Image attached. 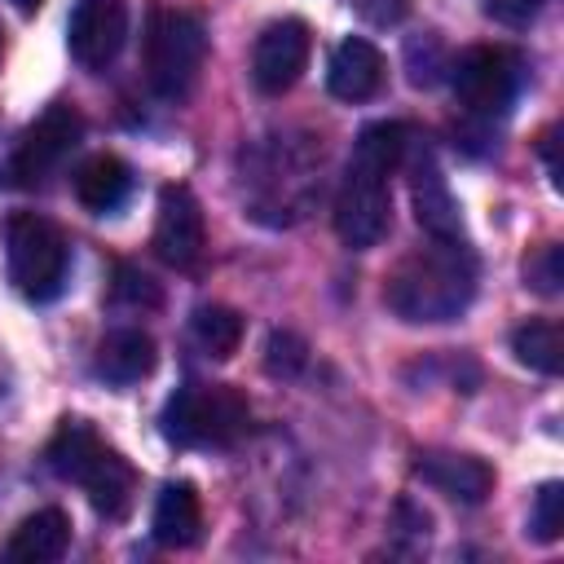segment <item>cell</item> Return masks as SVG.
Returning a JSON list of instances; mask_svg holds the SVG:
<instances>
[{"label": "cell", "mask_w": 564, "mask_h": 564, "mask_svg": "<svg viewBox=\"0 0 564 564\" xmlns=\"http://www.w3.org/2000/svg\"><path fill=\"white\" fill-rule=\"evenodd\" d=\"M405 145H410V128L392 123V119L366 123L357 132L339 194H335V234L352 251H366L388 234V225H392V185L388 181H392L397 163L405 159Z\"/></svg>", "instance_id": "obj_1"}, {"label": "cell", "mask_w": 564, "mask_h": 564, "mask_svg": "<svg viewBox=\"0 0 564 564\" xmlns=\"http://www.w3.org/2000/svg\"><path fill=\"white\" fill-rule=\"evenodd\" d=\"M471 295H476V260L467 242H445V238H427V247L401 256L383 282V304L414 326L454 322L458 313H467Z\"/></svg>", "instance_id": "obj_2"}, {"label": "cell", "mask_w": 564, "mask_h": 564, "mask_svg": "<svg viewBox=\"0 0 564 564\" xmlns=\"http://www.w3.org/2000/svg\"><path fill=\"white\" fill-rule=\"evenodd\" d=\"M48 467L62 476V480H75L93 511L106 516V520H123L128 507H132V494H137V471L128 467V458L106 445L84 419H66L53 441H48Z\"/></svg>", "instance_id": "obj_3"}, {"label": "cell", "mask_w": 564, "mask_h": 564, "mask_svg": "<svg viewBox=\"0 0 564 564\" xmlns=\"http://www.w3.org/2000/svg\"><path fill=\"white\" fill-rule=\"evenodd\" d=\"M163 436L189 449H225L247 436L251 405L229 383H185L163 405Z\"/></svg>", "instance_id": "obj_4"}, {"label": "cell", "mask_w": 564, "mask_h": 564, "mask_svg": "<svg viewBox=\"0 0 564 564\" xmlns=\"http://www.w3.org/2000/svg\"><path fill=\"white\" fill-rule=\"evenodd\" d=\"M4 264L18 295H26L31 304H48L62 295L70 273L66 234L40 212H13L4 220Z\"/></svg>", "instance_id": "obj_5"}, {"label": "cell", "mask_w": 564, "mask_h": 564, "mask_svg": "<svg viewBox=\"0 0 564 564\" xmlns=\"http://www.w3.org/2000/svg\"><path fill=\"white\" fill-rule=\"evenodd\" d=\"M207 57V31L185 9H154L145 22V84L163 101H181Z\"/></svg>", "instance_id": "obj_6"}, {"label": "cell", "mask_w": 564, "mask_h": 564, "mask_svg": "<svg viewBox=\"0 0 564 564\" xmlns=\"http://www.w3.org/2000/svg\"><path fill=\"white\" fill-rule=\"evenodd\" d=\"M79 137H84V119H79V110L75 106H66V101H53L22 137H18V145H13V154H9V163H4V185H13V189H40L62 163H66V154L79 145Z\"/></svg>", "instance_id": "obj_7"}, {"label": "cell", "mask_w": 564, "mask_h": 564, "mask_svg": "<svg viewBox=\"0 0 564 564\" xmlns=\"http://www.w3.org/2000/svg\"><path fill=\"white\" fill-rule=\"evenodd\" d=\"M520 88V57L502 44H476L454 62V97L471 115H502Z\"/></svg>", "instance_id": "obj_8"}, {"label": "cell", "mask_w": 564, "mask_h": 564, "mask_svg": "<svg viewBox=\"0 0 564 564\" xmlns=\"http://www.w3.org/2000/svg\"><path fill=\"white\" fill-rule=\"evenodd\" d=\"M128 40V0H75L66 18V48L79 66L101 70Z\"/></svg>", "instance_id": "obj_9"}, {"label": "cell", "mask_w": 564, "mask_h": 564, "mask_svg": "<svg viewBox=\"0 0 564 564\" xmlns=\"http://www.w3.org/2000/svg\"><path fill=\"white\" fill-rule=\"evenodd\" d=\"M308 48H313V35H308V26L300 18L269 22L256 35V48H251V79H256V88L269 93V97L286 93L304 75Z\"/></svg>", "instance_id": "obj_10"}, {"label": "cell", "mask_w": 564, "mask_h": 564, "mask_svg": "<svg viewBox=\"0 0 564 564\" xmlns=\"http://www.w3.org/2000/svg\"><path fill=\"white\" fill-rule=\"evenodd\" d=\"M203 242H207L203 207L189 194V185H163L159 216H154V256L172 269H194L203 256Z\"/></svg>", "instance_id": "obj_11"}, {"label": "cell", "mask_w": 564, "mask_h": 564, "mask_svg": "<svg viewBox=\"0 0 564 564\" xmlns=\"http://www.w3.org/2000/svg\"><path fill=\"white\" fill-rule=\"evenodd\" d=\"M414 476H423L432 489H441L445 498L467 502V507L485 502L489 489H494V467L485 458H476V454H441V449L436 454H419Z\"/></svg>", "instance_id": "obj_12"}, {"label": "cell", "mask_w": 564, "mask_h": 564, "mask_svg": "<svg viewBox=\"0 0 564 564\" xmlns=\"http://www.w3.org/2000/svg\"><path fill=\"white\" fill-rule=\"evenodd\" d=\"M379 84H383V53L361 35L339 40L326 62V88L339 101H366L379 93Z\"/></svg>", "instance_id": "obj_13"}, {"label": "cell", "mask_w": 564, "mask_h": 564, "mask_svg": "<svg viewBox=\"0 0 564 564\" xmlns=\"http://www.w3.org/2000/svg\"><path fill=\"white\" fill-rule=\"evenodd\" d=\"M410 194H414V216H419V229L427 238H445V242H463V216H458V203L436 167L432 154H423L414 163V176H410Z\"/></svg>", "instance_id": "obj_14"}, {"label": "cell", "mask_w": 564, "mask_h": 564, "mask_svg": "<svg viewBox=\"0 0 564 564\" xmlns=\"http://www.w3.org/2000/svg\"><path fill=\"white\" fill-rule=\"evenodd\" d=\"M154 361H159V352H154V339L145 335V330H137V326H123V330H110L101 344H97V375L106 379V383H119V388H128V383H141L150 370H154Z\"/></svg>", "instance_id": "obj_15"}, {"label": "cell", "mask_w": 564, "mask_h": 564, "mask_svg": "<svg viewBox=\"0 0 564 564\" xmlns=\"http://www.w3.org/2000/svg\"><path fill=\"white\" fill-rule=\"evenodd\" d=\"M150 533L159 546H194L203 533V507L189 480H172L163 485V494L154 498V516H150Z\"/></svg>", "instance_id": "obj_16"}, {"label": "cell", "mask_w": 564, "mask_h": 564, "mask_svg": "<svg viewBox=\"0 0 564 564\" xmlns=\"http://www.w3.org/2000/svg\"><path fill=\"white\" fill-rule=\"evenodd\" d=\"M66 546H70V520H66V511L44 507V511L26 516L13 529V538L4 542V555L13 564H48V560H62Z\"/></svg>", "instance_id": "obj_17"}, {"label": "cell", "mask_w": 564, "mask_h": 564, "mask_svg": "<svg viewBox=\"0 0 564 564\" xmlns=\"http://www.w3.org/2000/svg\"><path fill=\"white\" fill-rule=\"evenodd\" d=\"M128 189H132V172H128V163L115 159V154H93V159H84L79 172H75V198H79L88 212H97V216L115 212V207L128 198Z\"/></svg>", "instance_id": "obj_18"}, {"label": "cell", "mask_w": 564, "mask_h": 564, "mask_svg": "<svg viewBox=\"0 0 564 564\" xmlns=\"http://www.w3.org/2000/svg\"><path fill=\"white\" fill-rule=\"evenodd\" d=\"M511 352L520 366L538 370V375H560L564 370V335L560 322H524L511 330Z\"/></svg>", "instance_id": "obj_19"}, {"label": "cell", "mask_w": 564, "mask_h": 564, "mask_svg": "<svg viewBox=\"0 0 564 564\" xmlns=\"http://www.w3.org/2000/svg\"><path fill=\"white\" fill-rule=\"evenodd\" d=\"M194 339L212 357H234L242 344V317L225 304H203V308H194Z\"/></svg>", "instance_id": "obj_20"}, {"label": "cell", "mask_w": 564, "mask_h": 564, "mask_svg": "<svg viewBox=\"0 0 564 564\" xmlns=\"http://www.w3.org/2000/svg\"><path fill=\"white\" fill-rule=\"evenodd\" d=\"M529 529L538 542H555L564 533V485L560 480H546L533 498V516H529Z\"/></svg>", "instance_id": "obj_21"}, {"label": "cell", "mask_w": 564, "mask_h": 564, "mask_svg": "<svg viewBox=\"0 0 564 564\" xmlns=\"http://www.w3.org/2000/svg\"><path fill=\"white\" fill-rule=\"evenodd\" d=\"M524 278H529V286H533V291H542V295H555V291H560V282H564L560 247H555V242L538 247V256H529V260H524Z\"/></svg>", "instance_id": "obj_22"}, {"label": "cell", "mask_w": 564, "mask_h": 564, "mask_svg": "<svg viewBox=\"0 0 564 564\" xmlns=\"http://www.w3.org/2000/svg\"><path fill=\"white\" fill-rule=\"evenodd\" d=\"M304 339L300 335H291V330H273L269 335V344H264V366L273 370V375H295L300 366H304Z\"/></svg>", "instance_id": "obj_23"}, {"label": "cell", "mask_w": 564, "mask_h": 564, "mask_svg": "<svg viewBox=\"0 0 564 564\" xmlns=\"http://www.w3.org/2000/svg\"><path fill=\"white\" fill-rule=\"evenodd\" d=\"M480 9L502 26H524L542 9V0H480Z\"/></svg>", "instance_id": "obj_24"}, {"label": "cell", "mask_w": 564, "mask_h": 564, "mask_svg": "<svg viewBox=\"0 0 564 564\" xmlns=\"http://www.w3.org/2000/svg\"><path fill=\"white\" fill-rule=\"evenodd\" d=\"M357 13L375 26H397L410 13V0H357Z\"/></svg>", "instance_id": "obj_25"}, {"label": "cell", "mask_w": 564, "mask_h": 564, "mask_svg": "<svg viewBox=\"0 0 564 564\" xmlns=\"http://www.w3.org/2000/svg\"><path fill=\"white\" fill-rule=\"evenodd\" d=\"M119 278H123V295L128 300H154V286H150V278L145 273H137V269H119Z\"/></svg>", "instance_id": "obj_26"}, {"label": "cell", "mask_w": 564, "mask_h": 564, "mask_svg": "<svg viewBox=\"0 0 564 564\" xmlns=\"http://www.w3.org/2000/svg\"><path fill=\"white\" fill-rule=\"evenodd\" d=\"M13 4H18V9H22V13H35V9H40V4H44V0H13Z\"/></svg>", "instance_id": "obj_27"}, {"label": "cell", "mask_w": 564, "mask_h": 564, "mask_svg": "<svg viewBox=\"0 0 564 564\" xmlns=\"http://www.w3.org/2000/svg\"><path fill=\"white\" fill-rule=\"evenodd\" d=\"M0 35H4V31H0ZM0 48H4V40H0Z\"/></svg>", "instance_id": "obj_28"}]
</instances>
